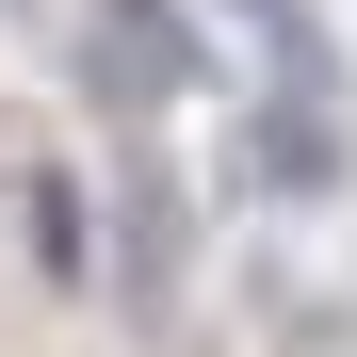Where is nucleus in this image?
<instances>
[{
  "instance_id": "3",
  "label": "nucleus",
  "mask_w": 357,
  "mask_h": 357,
  "mask_svg": "<svg viewBox=\"0 0 357 357\" xmlns=\"http://www.w3.org/2000/svg\"><path fill=\"white\" fill-rule=\"evenodd\" d=\"M244 33L276 49V82H292V98H309V82H325V33H309V17H292V0H244Z\"/></svg>"
},
{
  "instance_id": "2",
  "label": "nucleus",
  "mask_w": 357,
  "mask_h": 357,
  "mask_svg": "<svg viewBox=\"0 0 357 357\" xmlns=\"http://www.w3.org/2000/svg\"><path fill=\"white\" fill-rule=\"evenodd\" d=\"M162 276H178V211L162 178H130V309H162Z\"/></svg>"
},
{
  "instance_id": "1",
  "label": "nucleus",
  "mask_w": 357,
  "mask_h": 357,
  "mask_svg": "<svg viewBox=\"0 0 357 357\" xmlns=\"http://www.w3.org/2000/svg\"><path fill=\"white\" fill-rule=\"evenodd\" d=\"M82 66H98L114 98H178V82H195V49H178L162 0H98V49H82Z\"/></svg>"
}]
</instances>
